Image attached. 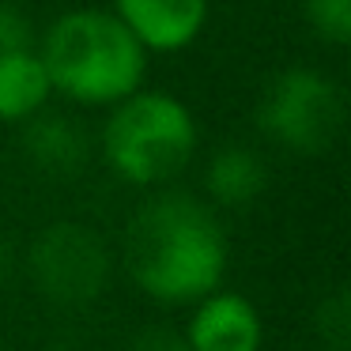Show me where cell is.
Instances as JSON below:
<instances>
[{"mask_svg": "<svg viewBox=\"0 0 351 351\" xmlns=\"http://www.w3.org/2000/svg\"><path fill=\"white\" fill-rule=\"evenodd\" d=\"M132 280L159 302H189L219 287L227 268L223 227L193 197H155L129 227Z\"/></svg>", "mask_w": 351, "mask_h": 351, "instance_id": "1", "label": "cell"}, {"mask_svg": "<svg viewBox=\"0 0 351 351\" xmlns=\"http://www.w3.org/2000/svg\"><path fill=\"white\" fill-rule=\"evenodd\" d=\"M42 69L49 87L87 106H102L136 95L147 53L117 16L87 8L69 12L49 27L42 42Z\"/></svg>", "mask_w": 351, "mask_h": 351, "instance_id": "2", "label": "cell"}, {"mask_svg": "<svg viewBox=\"0 0 351 351\" xmlns=\"http://www.w3.org/2000/svg\"><path fill=\"white\" fill-rule=\"evenodd\" d=\"M106 159L125 182L155 185L182 174L197 152V125L178 99L159 91L129 95L106 125Z\"/></svg>", "mask_w": 351, "mask_h": 351, "instance_id": "3", "label": "cell"}, {"mask_svg": "<svg viewBox=\"0 0 351 351\" xmlns=\"http://www.w3.org/2000/svg\"><path fill=\"white\" fill-rule=\"evenodd\" d=\"M257 125L298 155H321L343 129V91L313 69H287L265 87Z\"/></svg>", "mask_w": 351, "mask_h": 351, "instance_id": "4", "label": "cell"}, {"mask_svg": "<svg viewBox=\"0 0 351 351\" xmlns=\"http://www.w3.org/2000/svg\"><path fill=\"white\" fill-rule=\"evenodd\" d=\"M31 276L46 298L61 306H84L106 287L110 257L87 227L53 223L31 245Z\"/></svg>", "mask_w": 351, "mask_h": 351, "instance_id": "5", "label": "cell"}, {"mask_svg": "<svg viewBox=\"0 0 351 351\" xmlns=\"http://www.w3.org/2000/svg\"><path fill=\"white\" fill-rule=\"evenodd\" d=\"M121 23L144 49H182L200 34L208 0H117Z\"/></svg>", "mask_w": 351, "mask_h": 351, "instance_id": "6", "label": "cell"}, {"mask_svg": "<svg viewBox=\"0 0 351 351\" xmlns=\"http://www.w3.org/2000/svg\"><path fill=\"white\" fill-rule=\"evenodd\" d=\"M189 351H257L261 321L242 295H212L189 321Z\"/></svg>", "mask_w": 351, "mask_h": 351, "instance_id": "7", "label": "cell"}, {"mask_svg": "<svg viewBox=\"0 0 351 351\" xmlns=\"http://www.w3.org/2000/svg\"><path fill=\"white\" fill-rule=\"evenodd\" d=\"M23 144L34 167L53 178H72L87 162L84 129L64 114H34V121L23 132Z\"/></svg>", "mask_w": 351, "mask_h": 351, "instance_id": "8", "label": "cell"}, {"mask_svg": "<svg viewBox=\"0 0 351 351\" xmlns=\"http://www.w3.org/2000/svg\"><path fill=\"white\" fill-rule=\"evenodd\" d=\"M49 99V76L34 49L0 57V121H27L42 114Z\"/></svg>", "mask_w": 351, "mask_h": 351, "instance_id": "9", "label": "cell"}, {"mask_svg": "<svg viewBox=\"0 0 351 351\" xmlns=\"http://www.w3.org/2000/svg\"><path fill=\"white\" fill-rule=\"evenodd\" d=\"M268 170L250 147H223L208 162V193L227 208H245L265 193Z\"/></svg>", "mask_w": 351, "mask_h": 351, "instance_id": "10", "label": "cell"}, {"mask_svg": "<svg viewBox=\"0 0 351 351\" xmlns=\"http://www.w3.org/2000/svg\"><path fill=\"white\" fill-rule=\"evenodd\" d=\"M306 23L321 42L348 46L351 42V0H306Z\"/></svg>", "mask_w": 351, "mask_h": 351, "instance_id": "11", "label": "cell"}, {"mask_svg": "<svg viewBox=\"0 0 351 351\" xmlns=\"http://www.w3.org/2000/svg\"><path fill=\"white\" fill-rule=\"evenodd\" d=\"M317 332L332 351L348 348V340H351V306H348V295H343V291H336V295H328L325 302H321Z\"/></svg>", "mask_w": 351, "mask_h": 351, "instance_id": "12", "label": "cell"}, {"mask_svg": "<svg viewBox=\"0 0 351 351\" xmlns=\"http://www.w3.org/2000/svg\"><path fill=\"white\" fill-rule=\"evenodd\" d=\"M31 46H34L31 19L19 8H12V4H0V57L23 53V49H31Z\"/></svg>", "mask_w": 351, "mask_h": 351, "instance_id": "13", "label": "cell"}, {"mask_svg": "<svg viewBox=\"0 0 351 351\" xmlns=\"http://www.w3.org/2000/svg\"><path fill=\"white\" fill-rule=\"evenodd\" d=\"M129 351H189V343L170 328H147L144 336H136V343Z\"/></svg>", "mask_w": 351, "mask_h": 351, "instance_id": "14", "label": "cell"}, {"mask_svg": "<svg viewBox=\"0 0 351 351\" xmlns=\"http://www.w3.org/2000/svg\"><path fill=\"white\" fill-rule=\"evenodd\" d=\"M8 265H12V253H8V245H4V238H0V280L8 276Z\"/></svg>", "mask_w": 351, "mask_h": 351, "instance_id": "15", "label": "cell"}]
</instances>
